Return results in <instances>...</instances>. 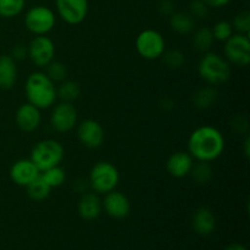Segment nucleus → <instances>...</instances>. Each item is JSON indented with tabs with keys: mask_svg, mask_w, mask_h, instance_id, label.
Segmentation results:
<instances>
[{
	"mask_svg": "<svg viewBox=\"0 0 250 250\" xmlns=\"http://www.w3.org/2000/svg\"><path fill=\"white\" fill-rule=\"evenodd\" d=\"M225 137L214 126H200L190 133L188 138V153L198 161L211 163L222 155L225 150Z\"/></svg>",
	"mask_w": 250,
	"mask_h": 250,
	"instance_id": "obj_1",
	"label": "nucleus"
},
{
	"mask_svg": "<svg viewBox=\"0 0 250 250\" xmlns=\"http://www.w3.org/2000/svg\"><path fill=\"white\" fill-rule=\"evenodd\" d=\"M24 93L29 104L42 109H49L55 104L58 95L54 82L44 72H32L24 82Z\"/></svg>",
	"mask_w": 250,
	"mask_h": 250,
	"instance_id": "obj_2",
	"label": "nucleus"
},
{
	"mask_svg": "<svg viewBox=\"0 0 250 250\" xmlns=\"http://www.w3.org/2000/svg\"><path fill=\"white\" fill-rule=\"evenodd\" d=\"M229 62L216 53L208 51L198 62V75L209 85L216 87L226 83L231 78Z\"/></svg>",
	"mask_w": 250,
	"mask_h": 250,
	"instance_id": "obj_3",
	"label": "nucleus"
},
{
	"mask_svg": "<svg viewBox=\"0 0 250 250\" xmlns=\"http://www.w3.org/2000/svg\"><path fill=\"white\" fill-rule=\"evenodd\" d=\"M65 156V149L60 142L55 139H43L33 146L31 160L39 171L59 166Z\"/></svg>",
	"mask_w": 250,
	"mask_h": 250,
	"instance_id": "obj_4",
	"label": "nucleus"
},
{
	"mask_svg": "<svg viewBox=\"0 0 250 250\" xmlns=\"http://www.w3.org/2000/svg\"><path fill=\"white\" fill-rule=\"evenodd\" d=\"M120 182V172L114 164L109 161H99L92 167L88 183L97 194H106L116 189Z\"/></svg>",
	"mask_w": 250,
	"mask_h": 250,
	"instance_id": "obj_5",
	"label": "nucleus"
},
{
	"mask_svg": "<svg viewBox=\"0 0 250 250\" xmlns=\"http://www.w3.org/2000/svg\"><path fill=\"white\" fill-rule=\"evenodd\" d=\"M136 50L146 60H158L166 50V42L156 29H144L136 38Z\"/></svg>",
	"mask_w": 250,
	"mask_h": 250,
	"instance_id": "obj_6",
	"label": "nucleus"
},
{
	"mask_svg": "<svg viewBox=\"0 0 250 250\" xmlns=\"http://www.w3.org/2000/svg\"><path fill=\"white\" fill-rule=\"evenodd\" d=\"M56 23L55 14L44 5L31 7L24 16V26L34 36H46Z\"/></svg>",
	"mask_w": 250,
	"mask_h": 250,
	"instance_id": "obj_7",
	"label": "nucleus"
},
{
	"mask_svg": "<svg viewBox=\"0 0 250 250\" xmlns=\"http://www.w3.org/2000/svg\"><path fill=\"white\" fill-rule=\"evenodd\" d=\"M225 59L229 63L247 67L250 63V41L247 34H232L224 46Z\"/></svg>",
	"mask_w": 250,
	"mask_h": 250,
	"instance_id": "obj_8",
	"label": "nucleus"
},
{
	"mask_svg": "<svg viewBox=\"0 0 250 250\" xmlns=\"http://www.w3.org/2000/svg\"><path fill=\"white\" fill-rule=\"evenodd\" d=\"M78 112L72 103L61 102L53 107L50 115L51 128L58 133H67L77 125Z\"/></svg>",
	"mask_w": 250,
	"mask_h": 250,
	"instance_id": "obj_9",
	"label": "nucleus"
},
{
	"mask_svg": "<svg viewBox=\"0 0 250 250\" xmlns=\"http://www.w3.org/2000/svg\"><path fill=\"white\" fill-rule=\"evenodd\" d=\"M28 58L37 67H46L55 56V44L49 37L36 36L28 45Z\"/></svg>",
	"mask_w": 250,
	"mask_h": 250,
	"instance_id": "obj_10",
	"label": "nucleus"
},
{
	"mask_svg": "<svg viewBox=\"0 0 250 250\" xmlns=\"http://www.w3.org/2000/svg\"><path fill=\"white\" fill-rule=\"evenodd\" d=\"M56 11L68 24H80L85 20L89 10L88 0H55Z\"/></svg>",
	"mask_w": 250,
	"mask_h": 250,
	"instance_id": "obj_11",
	"label": "nucleus"
},
{
	"mask_svg": "<svg viewBox=\"0 0 250 250\" xmlns=\"http://www.w3.org/2000/svg\"><path fill=\"white\" fill-rule=\"evenodd\" d=\"M78 141L89 149L102 146L105 139V132L102 124L93 119L83 120L77 127Z\"/></svg>",
	"mask_w": 250,
	"mask_h": 250,
	"instance_id": "obj_12",
	"label": "nucleus"
},
{
	"mask_svg": "<svg viewBox=\"0 0 250 250\" xmlns=\"http://www.w3.org/2000/svg\"><path fill=\"white\" fill-rule=\"evenodd\" d=\"M103 209L112 219H125L131 212V203L129 199L121 192L111 190L106 193L103 200Z\"/></svg>",
	"mask_w": 250,
	"mask_h": 250,
	"instance_id": "obj_13",
	"label": "nucleus"
},
{
	"mask_svg": "<svg viewBox=\"0 0 250 250\" xmlns=\"http://www.w3.org/2000/svg\"><path fill=\"white\" fill-rule=\"evenodd\" d=\"M39 175L41 171L37 168L31 159H20L15 161L10 168V178L20 187H27Z\"/></svg>",
	"mask_w": 250,
	"mask_h": 250,
	"instance_id": "obj_14",
	"label": "nucleus"
},
{
	"mask_svg": "<svg viewBox=\"0 0 250 250\" xmlns=\"http://www.w3.org/2000/svg\"><path fill=\"white\" fill-rule=\"evenodd\" d=\"M15 121H16L17 127L23 132H33L39 127L42 122L41 110L34 105L26 103L22 104L17 109L16 115H15Z\"/></svg>",
	"mask_w": 250,
	"mask_h": 250,
	"instance_id": "obj_15",
	"label": "nucleus"
},
{
	"mask_svg": "<svg viewBox=\"0 0 250 250\" xmlns=\"http://www.w3.org/2000/svg\"><path fill=\"white\" fill-rule=\"evenodd\" d=\"M193 158L188 151H176L168 156L166 161V170L175 178H183L189 175L192 168Z\"/></svg>",
	"mask_w": 250,
	"mask_h": 250,
	"instance_id": "obj_16",
	"label": "nucleus"
},
{
	"mask_svg": "<svg viewBox=\"0 0 250 250\" xmlns=\"http://www.w3.org/2000/svg\"><path fill=\"white\" fill-rule=\"evenodd\" d=\"M78 214L85 221L98 219L103 211V203L97 193H83L78 202Z\"/></svg>",
	"mask_w": 250,
	"mask_h": 250,
	"instance_id": "obj_17",
	"label": "nucleus"
},
{
	"mask_svg": "<svg viewBox=\"0 0 250 250\" xmlns=\"http://www.w3.org/2000/svg\"><path fill=\"white\" fill-rule=\"evenodd\" d=\"M193 229L199 236H209L215 231L216 227V219L215 215L209 208L202 207L195 210L192 219Z\"/></svg>",
	"mask_w": 250,
	"mask_h": 250,
	"instance_id": "obj_18",
	"label": "nucleus"
},
{
	"mask_svg": "<svg viewBox=\"0 0 250 250\" xmlns=\"http://www.w3.org/2000/svg\"><path fill=\"white\" fill-rule=\"evenodd\" d=\"M16 80V61L10 55H1L0 56V89L7 90L12 88Z\"/></svg>",
	"mask_w": 250,
	"mask_h": 250,
	"instance_id": "obj_19",
	"label": "nucleus"
},
{
	"mask_svg": "<svg viewBox=\"0 0 250 250\" xmlns=\"http://www.w3.org/2000/svg\"><path fill=\"white\" fill-rule=\"evenodd\" d=\"M168 23H170L171 29L177 34L187 36L195 31V20L190 16L189 12L175 11L168 17Z\"/></svg>",
	"mask_w": 250,
	"mask_h": 250,
	"instance_id": "obj_20",
	"label": "nucleus"
},
{
	"mask_svg": "<svg viewBox=\"0 0 250 250\" xmlns=\"http://www.w3.org/2000/svg\"><path fill=\"white\" fill-rule=\"evenodd\" d=\"M217 98H219V93L215 89V87L208 85V87L195 90L194 94L192 95V103L197 109L205 110L214 106L215 103L217 102Z\"/></svg>",
	"mask_w": 250,
	"mask_h": 250,
	"instance_id": "obj_21",
	"label": "nucleus"
},
{
	"mask_svg": "<svg viewBox=\"0 0 250 250\" xmlns=\"http://www.w3.org/2000/svg\"><path fill=\"white\" fill-rule=\"evenodd\" d=\"M214 36H212L211 28H209V27H199L197 31L193 32V48H194L198 53L204 54L210 51L211 46L214 45Z\"/></svg>",
	"mask_w": 250,
	"mask_h": 250,
	"instance_id": "obj_22",
	"label": "nucleus"
},
{
	"mask_svg": "<svg viewBox=\"0 0 250 250\" xmlns=\"http://www.w3.org/2000/svg\"><path fill=\"white\" fill-rule=\"evenodd\" d=\"M189 175L192 176L193 181L197 185L205 186L212 180L214 176V170H212L210 163H205V161H198L197 164H193L192 168H190Z\"/></svg>",
	"mask_w": 250,
	"mask_h": 250,
	"instance_id": "obj_23",
	"label": "nucleus"
},
{
	"mask_svg": "<svg viewBox=\"0 0 250 250\" xmlns=\"http://www.w3.org/2000/svg\"><path fill=\"white\" fill-rule=\"evenodd\" d=\"M26 189L27 194H28V197L32 200H34V202H43V200H45L50 195L51 188L44 182V180L39 175L36 180H33L27 186Z\"/></svg>",
	"mask_w": 250,
	"mask_h": 250,
	"instance_id": "obj_24",
	"label": "nucleus"
},
{
	"mask_svg": "<svg viewBox=\"0 0 250 250\" xmlns=\"http://www.w3.org/2000/svg\"><path fill=\"white\" fill-rule=\"evenodd\" d=\"M81 94V87L77 82L75 81H67L65 80L61 82L60 87L56 89V95L60 98L62 102L72 103L76 99H78Z\"/></svg>",
	"mask_w": 250,
	"mask_h": 250,
	"instance_id": "obj_25",
	"label": "nucleus"
},
{
	"mask_svg": "<svg viewBox=\"0 0 250 250\" xmlns=\"http://www.w3.org/2000/svg\"><path fill=\"white\" fill-rule=\"evenodd\" d=\"M41 177L43 178L44 182L53 189V188H58L63 185L66 180V172L62 167L59 166H54V167L48 168L41 172Z\"/></svg>",
	"mask_w": 250,
	"mask_h": 250,
	"instance_id": "obj_26",
	"label": "nucleus"
},
{
	"mask_svg": "<svg viewBox=\"0 0 250 250\" xmlns=\"http://www.w3.org/2000/svg\"><path fill=\"white\" fill-rule=\"evenodd\" d=\"M26 5V0H0V16L12 19L21 14Z\"/></svg>",
	"mask_w": 250,
	"mask_h": 250,
	"instance_id": "obj_27",
	"label": "nucleus"
},
{
	"mask_svg": "<svg viewBox=\"0 0 250 250\" xmlns=\"http://www.w3.org/2000/svg\"><path fill=\"white\" fill-rule=\"evenodd\" d=\"M163 59V62L167 66L168 68H172V70H177L181 68L186 63V56L178 49H171V50H165V53L161 56Z\"/></svg>",
	"mask_w": 250,
	"mask_h": 250,
	"instance_id": "obj_28",
	"label": "nucleus"
},
{
	"mask_svg": "<svg viewBox=\"0 0 250 250\" xmlns=\"http://www.w3.org/2000/svg\"><path fill=\"white\" fill-rule=\"evenodd\" d=\"M46 76L53 82H63L67 78V68L60 61H51L46 66Z\"/></svg>",
	"mask_w": 250,
	"mask_h": 250,
	"instance_id": "obj_29",
	"label": "nucleus"
},
{
	"mask_svg": "<svg viewBox=\"0 0 250 250\" xmlns=\"http://www.w3.org/2000/svg\"><path fill=\"white\" fill-rule=\"evenodd\" d=\"M211 32L215 41L226 42L233 34V27H232L231 22L222 20V21L216 22L214 24V27L211 28Z\"/></svg>",
	"mask_w": 250,
	"mask_h": 250,
	"instance_id": "obj_30",
	"label": "nucleus"
},
{
	"mask_svg": "<svg viewBox=\"0 0 250 250\" xmlns=\"http://www.w3.org/2000/svg\"><path fill=\"white\" fill-rule=\"evenodd\" d=\"M232 27H233V29H236L238 33L247 34V36H249V32H250V12L248 11V10H243V11H239L238 14L234 16L233 22H232Z\"/></svg>",
	"mask_w": 250,
	"mask_h": 250,
	"instance_id": "obj_31",
	"label": "nucleus"
},
{
	"mask_svg": "<svg viewBox=\"0 0 250 250\" xmlns=\"http://www.w3.org/2000/svg\"><path fill=\"white\" fill-rule=\"evenodd\" d=\"M209 9L210 7L205 2H203L202 0H193L189 4L188 12L197 21V20H204L209 15Z\"/></svg>",
	"mask_w": 250,
	"mask_h": 250,
	"instance_id": "obj_32",
	"label": "nucleus"
},
{
	"mask_svg": "<svg viewBox=\"0 0 250 250\" xmlns=\"http://www.w3.org/2000/svg\"><path fill=\"white\" fill-rule=\"evenodd\" d=\"M231 126L237 133H242V134L247 133L249 128L248 120H247V117L243 116V115H236V116L232 119Z\"/></svg>",
	"mask_w": 250,
	"mask_h": 250,
	"instance_id": "obj_33",
	"label": "nucleus"
},
{
	"mask_svg": "<svg viewBox=\"0 0 250 250\" xmlns=\"http://www.w3.org/2000/svg\"><path fill=\"white\" fill-rule=\"evenodd\" d=\"M158 7H159V12H160V15H163V16H166V17H170L176 10L175 2H173L172 0H161V1L159 2Z\"/></svg>",
	"mask_w": 250,
	"mask_h": 250,
	"instance_id": "obj_34",
	"label": "nucleus"
},
{
	"mask_svg": "<svg viewBox=\"0 0 250 250\" xmlns=\"http://www.w3.org/2000/svg\"><path fill=\"white\" fill-rule=\"evenodd\" d=\"M10 56H11L15 61H22L28 56V49L24 45H22V44H17V45H15L14 48H12L11 55Z\"/></svg>",
	"mask_w": 250,
	"mask_h": 250,
	"instance_id": "obj_35",
	"label": "nucleus"
},
{
	"mask_svg": "<svg viewBox=\"0 0 250 250\" xmlns=\"http://www.w3.org/2000/svg\"><path fill=\"white\" fill-rule=\"evenodd\" d=\"M202 1L205 2L211 9H220V7H224L226 5H229L232 0H202Z\"/></svg>",
	"mask_w": 250,
	"mask_h": 250,
	"instance_id": "obj_36",
	"label": "nucleus"
},
{
	"mask_svg": "<svg viewBox=\"0 0 250 250\" xmlns=\"http://www.w3.org/2000/svg\"><path fill=\"white\" fill-rule=\"evenodd\" d=\"M88 187H89V183H88V181L84 180V178H78L75 182V185H73V188H75L76 192L81 193V194L87 192Z\"/></svg>",
	"mask_w": 250,
	"mask_h": 250,
	"instance_id": "obj_37",
	"label": "nucleus"
},
{
	"mask_svg": "<svg viewBox=\"0 0 250 250\" xmlns=\"http://www.w3.org/2000/svg\"><path fill=\"white\" fill-rule=\"evenodd\" d=\"M242 151H243L244 156H246L247 159H249V155H250V138H249V136H246V138H244L243 144H242Z\"/></svg>",
	"mask_w": 250,
	"mask_h": 250,
	"instance_id": "obj_38",
	"label": "nucleus"
},
{
	"mask_svg": "<svg viewBox=\"0 0 250 250\" xmlns=\"http://www.w3.org/2000/svg\"><path fill=\"white\" fill-rule=\"evenodd\" d=\"M224 250H248L244 246L238 243H233V244H229V247H226Z\"/></svg>",
	"mask_w": 250,
	"mask_h": 250,
	"instance_id": "obj_39",
	"label": "nucleus"
}]
</instances>
